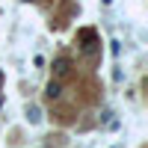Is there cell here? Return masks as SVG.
I'll return each instance as SVG.
<instances>
[{
	"mask_svg": "<svg viewBox=\"0 0 148 148\" xmlns=\"http://www.w3.org/2000/svg\"><path fill=\"white\" fill-rule=\"evenodd\" d=\"M0 80H3V71H0Z\"/></svg>",
	"mask_w": 148,
	"mask_h": 148,
	"instance_id": "cell-5",
	"label": "cell"
},
{
	"mask_svg": "<svg viewBox=\"0 0 148 148\" xmlns=\"http://www.w3.org/2000/svg\"><path fill=\"white\" fill-rule=\"evenodd\" d=\"M27 119L33 121V125H39V121H42V110H39V107H30V110H27Z\"/></svg>",
	"mask_w": 148,
	"mask_h": 148,
	"instance_id": "cell-2",
	"label": "cell"
},
{
	"mask_svg": "<svg viewBox=\"0 0 148 148\" xmlns=\"http://www.w3.org/2000/svg\"><path fill=\"white\" fill-rule=\"evenodd\" d=\"M59 92H62V89H59V83H47V98H59Z\"/></svg>",
	"mask_w": 148,
	"mask_h": 148,
	"instance_id": "cell-3",
	"label": "cell"
},
{
	"mask_svg": "<svg viewBox=\"0 0 148 148\" xmlns=\"http://www.w3.org/2000/svg\"><path fill=\"white\" fill-rule=\"evenodd\" d=\"M68 68H71V59H65V56H62V59H56V62H53V71H56V74H65Z\"/></svg>",
	"mask_w": 148,
	"mask_h": 148,
	"instance_id": "cell-1",
	"label": "cell"
},
{
	"mask_svg": "<svg viewBox=\"0 0 148 148\" xmlns=\"http://www.w3.org/2000/svg\"><path fill=\"white\" fill-rule=\"evenodd\" d=\"M24 3H33V0H24Z\"/></svg>",
	"mask_w": 148,
	"mask_h": 148,
	"instance_id": "cell-4",
	"label": "cell"
}]
</instances>
